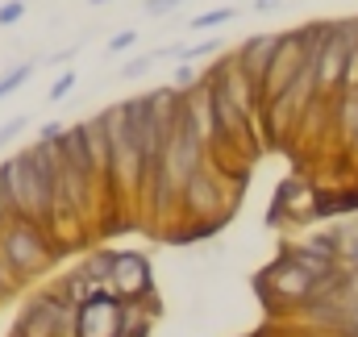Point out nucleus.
<instances>
[{"label": "nucleus", "instance_id": "f257e3e1", "mask_svg": "<svg viewBox=\"0 0 358 337\" xmlns=\"http://www.w3.org/2000/svg\"><path fill=\"white\" fill-rule=\"evenodd\" d=\"M0 254H4L8 271L21 283H34V279H42L46 271H55L63 262L50 229L42 221H34V217H21V213L8 217V225L0 229Z\"/></svg>", "mask_w": 358, "mask_h": 337}, {"label": "nucleus", "instance_id": "f03ea898", "mask_svg": "<svg viewBox=\"0 0 358 337\" xmlns=\"http://www.w3.org/2000/svg\"><path fill=\"white\" fill-rule=\"evenodd\" d=\"M100 121H104V138H108V175L134 196V204H138V183H142V142H138V134L129 129V117H125V104L117 100V104H108L104 113H100Z\"/></svg>", "mask_w": 358, "mask_h": 337}, {"label": "nucleus", "instance_id": "7ed1b4c3", "mask_svg": "<svg viewBox=\"0 0 358 337\" xmlns=\"http://www.w3.org/2000/svg\"><path fill=\"white\" fill-rule=\"evenodd\" d=\"M71 325H76V308L46 283V287H38L21 304L13 334H21V337H71Z\"/></svg>", "mask_w": 358, "mask_h": 337}, {"label": "nucleus", "instance_id": "20e7f679", "mask_svg": "<svg viewBox=\"0 0 358 337\" xmlns=\"http://www.w3.org/2000/svg\"><path fill=\"white\" fill-rule=\"evenodd\" d=\"M121 296L113 287H96L84 304H76L71 337H121Z\"/></svg>", "mask_w": 358, "mask_h": 337}, {"label": "nucleus", "instance_id": "39448f33", "mask_svg": "<svg viewBox=\"0 0 358 337\" xmlns=\"http://www.w3.org/2000/svg\"><path fill=\"white\" fill-rule=\"evenodd\" d=\"M108 287H113L121 300H142V296L159 292V287H155V275H150L146 254H138V250H117V266H113Z\"/></svg>", "mask_w": 358, "mask_h": 337}, {"label": "nucleus", "instance_id": "423d86ee", "mask_svg": "<svg viewBox=\"0 0 358 337\" xmlns=\"http://www.w3.org/2000/svg\"><path fill=\"white\" fill-rule=\"evenodd\" d=\"M275 46H279V34H255V38L238 42V50H234L238 67H242L259 87H263V80H267V67H271V59H275Z\"/></svg>", "mask_w": 358, "mask_h": 337}, {"label": "nucleus", "instance_id": "0eeeda50", "mask_svg": "<svg viewBox=\"0 0 358 337\" xmlns=\"http://www.w3.org/2000/svg\"><path fill=\"white\" fill-rule=\"evenodd\" d=\"M159 317H163V296L159 292H150L142 300H125L121 304V337H150Z\"/></svg>", "mask_w": 358, "mask_h": 337}, {"label": "nucleus", "instance_id": "6e6552de", "mask_svg": "<svg viewBox=\"0 0 358 337\" xmlns=\"http://www.w3.org/2000/svg\"><path fill=\"white\" fill-rule=\"evenodd\" d=\"M334 134L342 138V146L358 150V92H338L334 96Z\"/></svg>", "mask_w": 358, "mask_h": 337}, {"label": "nucleus", "instance_id": "1a4fd4ad", "mask_svg": "<svg viewBox=\"0 0 358 337\" xmlns=\"http://www.w3.org/2000/svg\"><path fill=\"white\" fill-rule=\"evenodd\" d=\"M50 287H55V292H59V296H63V300H67L71 308H76V304H84L92 292H96V283L88 279V271H84V266H76V271L59 275V279H55Z\"/></svg>", "mask_w": 358, "mask_h": 337}, {"label": "nucleus", "instance_id": "9d476101", "mask_svg": "<svg viewBox=\"0 0 358 337\" xmlns=\"http://www.w3.org/2000/svg\"><path fill=\"white\" fill-rule=\"evenodd\" d=\"M113 266H117V250H113V246H96V250L84 258V271H88V279L96 287H108Z\"/></svg>", "mask_w": 358, "mask_h": 337}, {"label": "nucleus", "instance_id": "9b49d317", "mask_svg": "<svg viewBox=\"0 0 358 337\" xmlns=\"http://www.w3.org/2000/svg\"><path fill=\"white\" fill-rule=\"evenodd\" d=\"M29 80H34V63H17V67H8V71L0 76V100L13 96L17 87H25Z\"/></svg>", "mask_w": 358, "mask_h": 337}, {"label": "nucleus", "instance_id": "f8f14e48", "mask_svg": "<svg viewBox=\"0 0 358 337\" xmlns=\"http://www.w3.org/2000/svg\"><path fill=\"white\" fill-rule=\"evenodd\" d=\"M238 17V8H229V4H221V8H208V13H196L192 17V29H217V25H225V21H234Z\"/></svg>", "mask_w": 358, "mask_h": 337}, {"label": "nucleus", "instance_id": "ddd939ff", "mask_svg": "<svg viewBox=\"0 0 358 337\" xmlns=\"http://www.w3.org/2000/svg\"><path fill=\"white\" fill-rule=\"evenodd\" d=\"M163 55H167V50H150V55H138V59H129V63H125V71H121V80H138V76H146V71H150V67H155Z\"/></svg>", "mask_w": 358, "mask_h": 337}, {"label": "nucleus", "instance_id": "4468645a", "mask_svg": "<svg viewBox=\"0 0 358 337\" xmlns=\"http://www.w3.org/2000/svg\"><path fill=\"white\" fill-rule=\"evenodd\" d=\"M21 287H25V283H21L13 271H8V262H4V254H0V304L17 300V296H21Z\"/></svg>", "mask_w": 358, "mask_h": 337}, {"label": "nucleus", "instance_id": "2eb2a0df", "mask_svg": "<svg viewBox=\"0 0 358 337\" xmlns=\"http://www.w3.org/2000/svg\"><path fill=\"white\" fill-rule=\"evenodd\" d=\"M29 13V0H4L0 4V25H17Z\"/></svg>", "mask_w": 358, "mask_h": 337}, {"label": "nucleus", "instance_id": "dca6fc26", "mask_svg": "<svg viewBox=\"0 0 358 337\" xmlns=\"http://www.w3.org/2000/svg\"><path fill=\"white\" fill-rule=\"evenodd\" d=\"M76 92V71H63L55 84H50V100H63V96H71Z\"/></svg>", "mask_w": 358, "mask_h": 337}, {"label": "nucleus", "instance_id": "f3484780", "mask_svg": "<svg viewBox=\"0 0 358 337\" xmlns=\"http://www.w3.org/2000/svg\"><path fill=\"white\" fill-rule=\"evenodd\" d=\"M179 4H183V0H142V13H146V17H163V13H171Z\"/></svg>", "mask_w": 358, "mask_h": 337}, {"label": "nucleus", "instance_id": "a211bd4d", "mask_svg": "<svg viewBox=\"0 0 358 337\" xmlns=\"http://www.w3.org/2000/svg\"><path fill=\"white\" fill-rule=\"evenodd\" d=\"M134 42H138V34H134V29H121V34H117V38L108 42V55H125V50H129Z\"/></svg>", "mask_w": 358, "mask_h": 337}, {"label": "nucleus", "instance_id": "6ab92c4d", "mask_svg": "<svg viewBox=\"0 0 358 337\" xmlns=\"http://www.w3.org/2000/svg\"><path fill=\"white\" fill-rule=\"evenodd\" d=\"M21 129H25V117H13V121H4V125H0V150H4V146H8V142L21 134Z\"/></svg>", "mask_w": 358, "mask_h": 337}, {"label": "nucleus", "instance_id": "aec40b11", "mask_svg": "<svg viewBox=\"0 0 358 337\" xmlns=\"http://www.w3.org/2000/svg\"><path fill=\"white\" fill-rule=\"evenodd\" d=\"M8 217H17V208H13V196H8V183H4V171H0V221L8 225Z\"/></svg>", "mask_w": 358, "mask_h": 337}, {"label": "nucleus", "instance_id": "412c9836", "mask_svg": "<svg viewBox=\"0 0 358 337\" xmlns=\"http://www.w3.org/2000/svg\"><path fill=\"white\" fill-rule=\"evenodd\" d=\"M196 84H200V71H192V67L183 63V67L176 71V87L179 92H187V87H196Z\"/></svg>", "mask_w": 358, "mask_h": 337}, {"label": "nucleus", "instance_id": "4be33fe9", "mask_svg": "<svg viewBox=\"0 0 358 337\" xmlns=\"http://www.w3.org/2000/svg\"><path fill=\"white\" fill-rule=\"evenodd\" d=\"M63 129H67L63 121H50V125H42V134H38V138H42V142H55V138H59Z\"/></svg>", "mask_w": 358, "mask_h": 337}, {"label": "nucleus", "instance_id": "5701e85b", "mask_svg": "<svg viewBox=\"0 0 358 337\" xmlns=\"http://www.w3.org/2000/svg\"><path fill=\"white\" fill-rule=\"evenodd\" d=\"M255 4H259V8H267V4H271V0H255Z\"/></svg>", "mask_w": 358, "mask_h": 337}, {"label": "nucleus", "instance_id": "b1692460", "mask_svg": "<svg viewBox=\"0 0 358 337\" xmlns=\"http://www.w3.org/2000/svg\"><path fill=\"white\" fill-rule=\"evenodd\" d=\"M92 4H113V0H92Z\"/></svg>", "mask_w": 358, "mask_h": 337}, {"label": "nucleus", "instance_id": "393cba45", "mask_svg": "<svg viewBox=\"0 0 358 337\" xmlns=\"http://www.w3.org/2000/svg\"><path fill=\"white\" fill-rule=\"evenodd\" d=\"M13 337H21V334H13Z\"/></svg>", "mask_w": 358, "mask_h": 337}, {"label": "nucleus", "instance_id": "a878e982", "mask_svg": "<svg viewBox=\"0 0 358 337\" xmlns=\"http://www.w3.org/2000/svg\"><path fill=\"white\" fill-rule=\"evenodd\" d=\"M355 271H358V266H355Z\"/></svg>", "mask_w": 358, "mask_h": 337}]
</instances>
